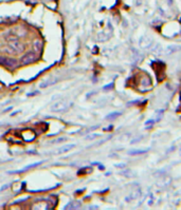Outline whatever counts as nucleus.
<instances>
[{
  "mask_svg": "<svg viewBox=\"0 0 181 210\" xmlns=\"http://www.w3.org/2000/svg\"><path fill=\"white\" fill-rule=\"evenodd\" d=\"M146 152H147V150H135V151H129L128 154L137 155V154H144V153H146Z\"/></svg>",
  "mask_w": 181,
  "mask_h": 210,
  "instance_id": "nucleus-14",
  "label": "nucleus"
},
{
  "mask_svg": "<svg viewBox=\"0 0 181 210\" xmlns=\"http://www.w3.org/2000/svg\"><path fill=\"white\" fill-rule=\"evenodd\" d=\"M116 166H119V168H124L125 167V164H120V165H116Z\"/></svg>",
  "mask_w": 181,
  "mask_h": 210,
  "instance_id": "nucleus-21",
  "label": "nucleus"
},
{
  "mask_svg": "<svg viewBox=\"0 0 181 210\" xmlns=\"http://www.w3.org/2000/svg\"><path fill=\"white\" fill-rule=\"evenodd\" d=\"M176 47H172V45H170V47H167V49L165 50V53L166 54H172L174 53V52H176L177 50H178V48L177 49H175Z\"/></svg>",
  "mask_w": 181,
  "mask_h": 210,
  "instance_id": "nucleus-15",
  "label": "nucleus"
},
{
  "mask_svg": "<svg viewBox=\"0 0 181 210\" xmlns=\"http://www.w3.org/2000/svg\"><path fill=\"white\" fill-rule=\"evenodd\" d=\"M141 195V190H140V188H136L135 190H132V192H130V194L128 195L127 197H126V201L127 202H129V201H132V199H138L139 196Z\"/></svg>",
  "mask_w": 181,
  "mask_h": 210,
  "instance_id": "nucleus-7",
  "label": "nucleus"
},
{
  "mask_svg": "<svg viewBox=\"0 0 181 210\" xmlns=\"http://www.w3.org/2000/svg\"><path fill=\"white\" fill-rule=\"evenodd\" d=\"M37 59L36 53H33V52H28L24 55H22V57H20V63L21 64H29L34 62Z\"/></svg>",
  "mask_w": 181,
  "mask_h": 210,
  "instance_id": "nucleus-2",
  "label": "nucleus"
},
{
  "mask_svg": "<svg viewBox=\"0 0 181 210\" xmlns=\"http://www.w3.org/2000/svg\"><path fill=\"white\" fill-rule=\"evenodd\" d=\"M8 42H9V49H11V50H7L8 52H10V53H13V54H18V53H21V52H24V45H22V43L20 42L17 38L14 39V40L8 41Z\"/></svg>",
  "mask_w": 181,
  "mask_h": 210,
  "instance_id": "nucleus-1",
  "label": "nucleus"
},
{
  "mask_svg": "<svg viewBox=\"0 0 181 210\" xmlns=\"http://www.w3.org/2000/svg\"><path fill=\"white\" fill-rule=\"evenodd\" d=\"M97 136H100V135L99 134H91V135H88L86 138L87 139H93V138H95V137H97Z\"/></svg>",
  "mask_w": 181,
  "mask_h": 210,
  "instance_id": "nucleus-19",
  "label": "nucleus"
},
{
  "mask_svg": "<svg viewBox=\"0 0 181 210\" xmlns=\"http://www.w3.org/2000/svg\"><path fill=\"white\" fill-rule=\"evenodd\" d=\"M56 82H57V78L51 77V78H49V79H47V80H45V82H41V84L39 85V87H40V88H47V87L51 86V85H54Z\"/></svg>",
  "mask_w": 181,
  "mask_h": 210,
  "instance_id": "nucleus-10",
  "label": "nucleus"
},
{
  "mask_svg": "<svg viewBox=\"0 0 181 210\" xmlns=\"http://www.w3.org/2000/svg\"><path fill=\"white\" fill-rule=\"evenodd\" d=\"M121 112H112V113H109L107 116H106V119L107 120H112V119H116L118 118L119 116H121Z\"/></svg>",
  "mask_w": 181,
  "mask_h": 210,
  "instance_id": "nucleus-12",
  "label": "nucleus"
},
{
  "mask_svg": "<svg viewBox=\"0 0 181 210\" xmlns=\"http://www.w3.org/2000/svg\"><path fill=\"white\" fill-rule=\"evenodd\" d=\"M68 107H69V105H68L65 100H60V101L55 103L54 105H52L51 111L52 112H64L68 109Z\"/></svg>",
  "mask_w": 181,
  "mask_h": 210,
  "instance_id": "nucleus-4",
  "label": "nucleus"
},
{
  "mask_svg": "<svg viewBox=\"0 0 181 210\" xmlns=\"http://www.w3.org/2000/svg\"><path fill=\"white\" fill-rule=\"evenodd\" d=\"M153 52L155 54H157V55H161V54L163 53V49H162L160 45H156V47H155V49L153 50Z\"/></svg>",
  "mask_w": 181,
  "mask_h": 210,
  "instance_id": "nucleus-13",
  "label": "nucleus"
},
{
  "mask_svg": "<svg viewBox=\"0 0 181 210\" xmlns=\"http://www.w3.org/2000/svg\"><path fill=\"white\" fill-rule=\"evenodd\" d=\"M33 49L36 52L41 51V49H43V41L39 40V39H36V40L34 41V43H33Z\"/></svg>",
  "mask_w": 181,
  "mask_h": 210,
  "instance_id": "nucleus-11",
  "label": "nucleus"
},
{
  "mask_svg": "<svg viewBox=\"0 0 181 210\" xmlns=\"http://www.w3.org/2000/svg\"><path fill=\"white\" fill-rule=\"evenodd\" d=\"M43 161H41V162H37V163H34V164H31V165L26 166V167H24V169H21V170H18V171H10L9 173H20V172H24V171H27V170L32 169V168L36 167V166H39L40 164H43Z\"/></svg>",
  "mask_w": 181,
  "mask_h": 210,
  "instance_id": "nucleus-8",
  "label": "nucleus"
},
{
  "mask_svg": "<svg viewBox=\"0 0 181 210\" xmlns=\"http://www.w3.org/2000/svg\"><path fill=\"white\" fill-rule=\"evenodd\" d=\"M66 137H58V138H56V139H54L53 142V144H59V143H62V142H64V141H66Z\"/></svg>",
  "mask_w": 181,
  "mask_h": 210,
  "instance_id": "nucleus-16",
  "label": "nucleus"
},
{
  "mask_svg": "<svg viewBox=\"0 0 181 210\" xmlns=\"http://www.w3.org/2000/svg\"><path fill=\"white\" fill-rule=\"evenodd\" d=\"M19 112H20V111H19V110H18V111H15V112H14V113H12V114H11V116H14V115H15V114L19 113Z\"/></svg>",
  "mask_w": 181,
  "mask_h": 210,
  "instance_id": "nucleus-22",
  "label": "nucleus"
},
{
  "mask_svg": "<svg viewBox=\"0 0 181 210\" xmlns=\"http://www.w3.org/2000/svg\"><path fill=\"white\" fill-rule=\"evenodd\" d=\"M154 122H155V120H148V122H146L145 124L148 125V126H151V124H154Z\"/></svg>",
  "mask_w": 181,
  "mask_h": 210,
  "instance_id": "nucleus-20",
  "label": "nucleus"
},
{
  "mask_svg": "<svg viewBox=\"0 0 181 210\" xmlns=\"http://www.w3.org/2000/svg\"><path fill=\"white\" fill-rule=\"evenodd\" d=\"M75 147V144H69V145H66V146H63L62 148H59L57 151L54 152V154H62V153H66V152H69L70 150Z\"/></svg>",
  "mask_w": 181,
  "mask_h": 210,
  "instance_id": "nucleus-6",
  "label": "nucleus"
},
{
  "mask_svg": "<svg viewBox=\"0 0 181 210\" xmlns=\"http://www.w3.org/2000/svg\"><path fill=\"white\" fill-rule=\"evenodd\" d=\"M153 39L148 36H142L139 40V45L142 49H149L153 45Z\"/></svg>",
  "mask_w": 181,
  "mask_h": 210,
  "instance_id": "nucleus-5",
  "label": "nucleus"
},
{
  "mask_svg": "<svg viewBox=\"0 0 181 210\" xmlns=\"http://www.w3.org/2000/svg\"><path fill=\"white\" fill-rule=\"evenodd\" d=\"M142 86H147V85H151V79L149 78H147V77H145L144 79L142 80Z\"/></svg>",
  "mask_w": 181,
  "mask_h": 210,
  "instance_id": "nucleus-17",
  "label": "nucleus"
},
{
  "mask_svg": "<svg viewBox=\"0 0 181 210\" xmlns=\"http://www.w3.org/2000/svg\"><path fill=\"white\" fill-rule=\"evenodd\" d=\"M0 64L7 66H9V68H16V66H18V61L15 58L0 56Z\"/></svg>",
  "mask_w": 181,
  "mask_h": 210,
  "instance_id": "nucleus-3",
  "label": "nucleus"
},
{
  "mask_svg": "<svg viewBox=\"0 0 181 210\" xmlns=\"http://www.w3.org/2000/svg\"><path fill=\"white\" fill-rule=\"evenodd\" d=\"M111 88H113V82H111V84H109V85H107V86L104 87V90L107 91V90H109V89H111Z\"/></svg>",
  "mask_w": 181,
  "mask_h": 210,
  "instance_id": "nucleus-18",
  "label": "nucleus"
},
{
  "mask_svg": "<svg viewBox=\"0 0 181 210\" xmlns=\"http://www.w3.org/2000/svg\"><path fill=\"white\" fill-rule=\"evenodd\" d=\"M81 206H82L81 202H78V201H71L70 203H68L67 205L65 206V209H78Z\"/></svg>",
  "mask_w": 181,
  "mask_h": 210,
  "instance_id": "nucleus-9",
  "label": "nucleus"
}]
</instances>
